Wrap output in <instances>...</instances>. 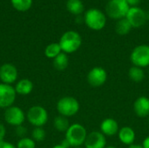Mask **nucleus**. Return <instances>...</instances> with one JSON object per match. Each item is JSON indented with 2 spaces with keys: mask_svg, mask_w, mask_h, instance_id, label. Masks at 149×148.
Instances as JSON below:
<instances>
[{
  "mask_svg": "<svg viewBox=\"0 0 149 148\" xmlns=\"http://www.w3.org/2000/svg\"><path fill=\"white\" fill-rule=\"evenodd\" d=\"M58 44L63 52L71 54L80 48L82 44V38L76 31H67L61 36Z\"/></svg>",
  "mask_w": 149,
  "mask_h": 148,
  "instance_id": "1",
  "label": "nucleus"
},
{
  "mask_svg": "<svg viewBox=\"0 0 149 148\" xmlns=\"http://www.w3.org/2000/svg\"><path fill=\"white\" fill-rule=\"evenodd\" d=\"M84 22L89 29L93 31H101L107 24V16L99 9L91 8L86 11Z\"/></svg>",
  "mask_w": 149,
  "mask_h": 148,
  "instance_id": "2",
  "label": "nucleus"
},
{
  "mask_svg": "<svg viewBox=\"0 0 149 148\" xmlns=\"http://www.w3.org/2000/svg\"><path fill=\"white\" fill-rule=\"evenodd\" d=\"M87 131L86 127L79 123L71 125L65 132V140L69 142L72 147H82L87 137Z\"/></svg>",
  "mask_w": 149,
  "mask_h": 148,
  "instance_id": "3",
  "label": "nucleus"
},
{
  "mask_svg": "<svg viewBox=\"0 0 149 148\" xmlns=\"http://www.w3.org/2000/svg\"><path fill=\"white\" fill-rule=\"evenodd\" d=\"M56 108L59 115L68 118L72 117L79 113L80 109V105L77 99H75L74 97L65 96L59 99V100L57 102Z\"/></svg>",
  "mask_w": 149,
  "mask_h": 148,
  "instance_id": "4",
  "label": "nucleus"
},
{
  "mask_svg": "<svg viewBox=\"0 0 149 148\" xmlns=\"http://www.w3.org/2000/svg\"><path fill=\"white\" fill-rule=\"evenodd\" d=\"M129 9L126 0H110L106 6V13L110 18L118 21L126 17Z\"/></svg>",
  "mask_w": 149,
  "mask_h": 148,
  "instance_id": "5",
  "label": "nucleus"
},
{
  "mask_svg": "<svg viewBox=\"0 0 149 148\" xmlns=\"http://www.w3.org/2000/svg\"><path fill=\"white\" fill-rule=\"evenodd\" d=\"M48 113L45 108L41 106H31L26 114L27 120L35 127H42L48 121Z\"/></svg>",
  "mask_w": 149,
  "mask_h": 148,
  "instance_id": "6",
  "label": "nucleus"
},
{
  "mask_svg": "<svg viewBox=\"0 0 149 148\" xmlns=\"http://www.w3.org/2000/svg\"><path fill=\"white\" fill-rule=\"evenodd\" d=\"M130 60L134 66L146 68L149 66V45L140 44L134 47L130 55Z\"/></svg>",
  "mask_w": 149,
  "mask_h": 148,
  "instance_id": "7",
  "label": "nucleus"
},
{
  "mask_svg": "<svg viewBox=\"0 0 149 148\" xmlns=\"http://www.w3.org/2000/svg\"><path fill=\"white\" fill-rule=\"evenodd\" d=\"M126 18L130 23L133 28H141L146 24L148 19V12L145 10L137 6L130 7L126 16Z\"/></svg>",
  "mask_w": 149,
  "mask_h": 148,
  "instance_id": "8",
  "label": "nucleus"
},
{
  "mask_svg": "<svg viewBox=\"0 0 149 148\" xmlns=\"http://www.w3.org/2000/svg\"><path fill=\"white\" fill-rule=\"evenodd\" d=\"M3 118L7 124L17 127L24 124L26 119V115L20 107L12 106L5 109V112L3 113Z\"/></svg>",
  "mask_w": 149,
  "mask_h": 148,
  "instance_id": "9",
  "label": "nucleus"
},
{
  "mask_svg": "<svg viewBox=\"0 0 149 148\" xmlns=\"http://www.w3.org/2000/svg\"><path fill=\"white\" fill-rule=\"evenodd\" d=\"M17 92L11 85L0 83V108L7 109L13 106Z\"/></svg>",
  "mask_w": 149,
  "mask_h": 148,
  "instance_id": "10",
  "label": "nucleus"
},
{
  "mask_svg": "<svg viewBox=\"0 0 149 148\" xmlns=\"http://www.w3.org/2000/svg\"><path fill=\"white\" fill-rule=\"evenodd\" d=\"M107 72L103 67L96 66L88 72L86 80L92 87H100L107 82Z\"/></svg>",
  "mask_w": 149,
  "mask_h": 148,
  "instance_id": "11",
  "label": "nucleus"
},
{
  "mask_svg": "<svg viewBox=\"0 0 149 148\" xmlns=\"http://www.w3.org/2000/svg\"><path fill=\"white\" fill-rule=\"evenodd\" d=\"M17 76V69L12 64L5 63L0 66V80L2 83L12 85L16 82Z\"/></svg>",
  "mask_w": 149,
  "mask_h": 148,
  "instance_id": "12",
  "label": "nucleus"
},
{
  "mask_svg": "<svg viewBox=\"0 0 149 148\" xmlns=\"http://www.w3.org/2000/svg\"><path fill=\"white\" fill-rule=\"evenodd\" d=\"M85 148H105L107 147V137L99 131L87 134L85 141Z\"/></svg>",
  "mask_w": 149,
  "mask_h": 148,
  "instance_id": "13",
  "label": "nucleus"
},
{
  "mask_svg": "<svg viewBox=\"0 0 149 148\" xmlns=\"http://www.w3.org/2000/svg\"><path fill=\"white\" fill-rule=\"evenodd\" d=\"M134 112L140 118H147L149 116V98L147 96H140L134 102Z\"/></svg>",
  "mask_w": 149,
  "mask_h": 148,
  "instance_id": "14",
  "label": "nucleus"
},
{
  "mask_svg": "<svg viewBox=\"0 0 149 148\" xmlns=\"http://www.w3.org/2000/svg\"><path fill=\"white\" fill-rule=\"evenodd\" d=\"M100 132L106 137H113L118 134L120 127L118 122L113 118H107L100 123Z\"/></svg>",
  "mask_w": 149,
  "mask_h": 148,
  "instance_id": "15",
  "label": "nucleus"
},
{
  "mask_svg": "<svg viewBox=\"0 0 149 148\" xmlns=\"http://www.w3.org/2000/svg\"><path fill=\"white\" fill-rule=\"evenodd\" d=\"M117 135H118L120 141L122 144L128 146V147L134 144V140L136 139V133H135V131L132 127L125 126L120 128Z\"/></svg>",
  "mask_w": 149,
  "mask_h": 148,
  "instance_id": "16",
  "label": "nucleus"
},
{
  "mask_svg": "<svg viewBox=\"0 0 149 148\" xmlns=\"http://www.w3.org/2000/svg\"><path fill=\"white\" fill-rule=\"evenodd\" d=\"M15 91L17 92V94L19 95H28L30 94L33 88H34V85L32 83V81H31L28 79H22L19 81L17 82V84L14 86Z\"/></svg>",
  "mask_w": 149,
  "mask_h": 148,
  "instance_id": "17",
  "label": "nucleus"
},
{
  "mask_svg": "<svg viewBox=\"0 0 149 148\" xmlns=\"http://www.w3.org/2000/svg\"><path fill=\"white\" fill-rule=\"evenodd\" d=\"M66 9L71 14L79 16L83 13L85 6L81 0H67Z\"/></svg>",
  "mask_w": 149,
  "mask_h": 148,
  "instance_id": "18",
  "label": "nucleus"
},
{
  "mask_svg": "<svg viewBox=\"0 0 149 148\" xmlns=\"http://www.w3.org/2000/svg\"><path fill=\"white\" fill-rule=\"evenodd\" d=\"M69 65V58L66 53L61 52L53 59V66L57 71H64Z\"/></svg>",
  "mask_w": 149,
  "mask_h": 148,
  "instance_id": "19",
  "label": "nucleus"
},
{
  "mask_svg": "<svg viewBox=\"0 0 149 148\" xmlns=\"http://www.w3.org/2000/svg\"><path fill=\"white\" fill-rule=\"evenodd\" d=\"M132 29H133L132 25L130 24V23L127 21V19L126 17L118 20L116 23V25H115V31H116L117 34H119L120 36L127 35L131 31Z\"/></svg>",
  "mask_w": 149,
  "mask_h": 148,
  "instance_id": "20",
  "label": "nucleus"
},
{
  "mask_svg": "<svg viewBox=\"0 0 149 148\" xmlns=\"http://www.w3.org/2000/svg\"><path fill=\"white\" fill-rule=\"evenodd\" d=\"M128 77L132 81L135 83H140L145 79V72L142 68L133 65L128 71Z\"/></svg>",
  "mask_w": 149,
  "mask_h": 148,
  "instance_id": "21",
  "label": "nucleus"
},
{
  "mask_svg": "<svg viewBox=\"0 0 149 148\" xmlns=\"http://www.w3.org/2000/svg\"><path fill=\"white\" fill-rule=\"evenodd\" d=\"M53 126H54V128L58 131V132H61V133H65L69 126H71L70 123H69V120H67L66 117H64V116H58L54 119V121H53Z\"/></svg>",
  "mask_w": 149,
  "mask_h": 148,
  "instance_id": "22",
  "label": "nucleus"
},
{
  "mask_svg": "<svg viewBox=\"0 0 149 148\" xmlns=\"http://www.w3.org/2000/svg\"><path fill=\"white\" fill-rule=\"evenodd\" d=\"M61 52H62V50L58 43H51L45 49V57L48 58H52V59H54Z\"/></svg>",
  "mask_w": 149,
  "mask_h": 148,
  "instance_id": "23",
  "label": "nucleus"
},
{
  "mask_svg": "<svg viewBox=\"0 0 149 148\" xmlns=\"http://www.w3.org/2000/svg\"><path fill=\"white\" fill-rule=\"evenodd\" d=\"M10 3L15 10L24 12L31 9L33 0H10Z\"/></svg>",
  "mask_w": 149,
  "mask_h": 148,
  "instance_id": "24",
  "label": "nucleus"
},
{
  "mask_svg": "<svg viewBox=\"0 0 149 148\" xmlns=\"http://www.w3.org/2000/svg\"><path fill=\"white\" fill-rule=\"evenodd\" d=\"M46 136V133L43 127H35L31 132V139L35 142L44 141Z\"/></svg>",
  "mask_w": 149,
  "mask_h": 148,
  "instance_id": "25",
  "label": "nucleus"
},
{
  "mask_svg": "<svg viewBox=\"0 0 149 148\" xmlns=\"http://www.w3.org/2000/svg\"><path fill=\"white\" fill-rule=\"evenodd\" d=\"M16 147L17 148H35L36 142L31 138L24 137V138H21L17 141Z\"/></svg>",
  "mask_w": 149,
  "mask_h": 148,
  "instance_id": "26",
  "label": "nucleus"
},
{
  "mask_svg": "<svg viewBox=\"0 0 149 148\" xmlns=\"http://www.w3.org/2000/svg\"><path fill=\"white\" fill-rule=\"evenodd\" d=\"M16 133L18 137L24 138L26 133V128L23 126H18L16 127Z\"/></svg>",
  "mask_w": 149,
  "mask_h": 148,
  "instance_id": "27",
  "label": "nucleus"
},
{
  "mask_svg": "<svg viewBox=\"0 0 149 148\" xmlns=\"http://www.w3.org/2000/svg\"><path fill=\"white\" fill-rule=\"evenodd\" d=\"M5 136H6V128L3 124L0 123V141L4 140Z\"/></svg>",
  "mask_w": 149,
  "mask_h": 148,
  "instance_id": "28",
  "label": "nucleus"
},
{
  "mask_svg": "<svg viewBox=\"0 0 149 148\" xmlns=\"http://www.w3.org/2000/svg\"><path fill=\"white\" fill-rule=\"evenodd\" d=\"M0 148H17V147L10 142L3 140V141H0Z\"/></svg>",
  "mask_w": 149,
  "mask_h": 148,
  "instance_id": "29",
  "label": "nucleus"
},
{
  "mask_svg": "<svg viewBox=\"0 0 149 148\" xmlns=\"http://www.w3.org/2000/svg\"><path fill=\"white\" fill-rule=\"evenodd\" d=\"M126 1L130 7H137L141 3V0H126Z\"/></svg>",
  "mask_w": 149,
  "mask_h": 148,
  "instance_id": "30",
  "label": "nucleus"
},
{
  "mask_svg": "<svg viewBox=\"0 0 149 148\" xmlns=\"http://www.w3.org/2000/svg\"><path fill=\"white\" fill-rule=\"evenodd\" d=\"M142 147L143 148H149V136L146 137L142 142Z\"/></svg>",
  "mask_w": 149,
  "mask_h": 148,
  "instance_id": "31",
  "label": "nucleus"
},
{
  "mask_svg": "<svg viewBox=\"0 0 149 148\" xmlns=\"http://www.w3.org/2000/svg\"><path fill=\"white\" fill-rule=\"evenodd\" d=\"M127 148H143L141 145H139V144H133L131 146H129Z\"/></svg>",
  "mask_w": 149,
  "mask_h": 148,
  "instance_id": "32",
  "label": "nucleus"
},
{
  "mask_svg": "<svg viewBox=\"0 0 149 148\" xmlns=\"http://www.w3.org/2000/svg\"><path fill=\"white\" fill-rule=\"evenodd\" d=\"M52 148H65V147H63L61 144H58V145H55V146H54Z\"/></svg>",
  "mask_w": 149,
  "mask_h": 148,
  "instance_id": "33",
  "label": "nucleus"
},
{
  "mask_svg": "<svg viewBox=\"0 0 149 148\" xmlns=\"http://www.w3.org/2000/svg\"><path fill=\"white\" fill-rule=\"evenodd\" d=\"M105 148H117L116 147H113V146H107Z\"/></svg>",
  "mask_w": 149,
  "mask_h": 148,
  "instance_id": "34",
  "label": "nucleus"
},
{
  "mask_svg": "<svg viewBox=\"0 0 149 148\" xmlns=\"http://www.w3.org/2000/svg\"><path fill=\"white\" fill-rule=\"evenodd\" d=\"M72 148H85V147H72Z\"/></svg>",
  "mask_w": 149,
  "mask_h": 148,
  "instance_id": "35",
  "label": "nucleus"
},
{
  "mask_svg": "<svg viewBox=\"0 0 149 148\" xmlns=\"http://www.w3.org/2000/svg\"><path fill=\"white\" fill-rule=\"evenodd\" d=\"M148 124H149V116H148Z\"/></svg>",
  "mask_w": 149,
  "mask_h": 148,
  "instance_id": "36",
  "label": "nucleus"
}]
</instances>
